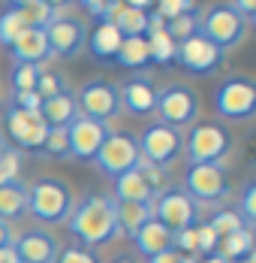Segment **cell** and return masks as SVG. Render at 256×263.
Listing matches in <instances>:
<instances>
[{"instance_id": "30bf717a", "label": "cell", "mask_w": 256, "mask_h": 263, "mask_svg": "<svg viewBox=\"0 0 256 263\" xmlns=\"http://www.w3.org/2000/svg\"><path fill=\"white\" fill-rule=\"evenodd\" d=\"M199 33L226 52V49H235L247 36V22L232 9L229 3H214L208 12L199 15Z\"/></svg>"}, {"instance_id": "c3c4849f", "label": "cell", "mask_w": 256, "mask_h": 263, "mask_svg": "<svg viewBox=\"0 0 256 263\" xmlns=\"http://www.w3.org/2000/svg\"><path fill=\"white\" fill-rule=\"evenodd\" d=\"M0 263H18V260H15V251H12V245H9V248H0Z\"/></svg>"}, {"instance_id": "f546056e", "label": "cell", "mask_w": 256, "mask_h": 263, "mask_svg": "<svg viewBox=\"0 0 256 263\" xmlns=\"http://www.w3.org/2000/svg\"><path fill=\"white\" fill-rule=\"evenodd\" d=\"M25 18H22V12L15 9V6H6L3 12H0V46H6V49H12V43L25 33Z\"/></svg>"}, {"instance_id": "836d02e7", "label": "cell", "mask_w": 256, "mask_h": 263, "mask_svg": "<svg viewBox=\"0 0 256 263\" xmlns=\"http://www.w3.org/2000/svg\"><path fill=\"white\" fill-rule=\"evenodd\" d=\"M63 91H70V85H67V79H63L60 73H54V70H39V82H36L39 100L57 97V94H63Z\"/></svg>"}, {"instance_id": "8992f818", "label": "cell", "mask_w": 256, "mask_h": 263, "mask_svg": "<svg viewBox=\"0 0 256 263\" xmlns=\"http://www.w3.org/2000/svg\"><path fill=\"white\" fill-rule=\"evenodd\" d=\"M136 142H139V158L145 163H151V166H157V170H169L184 155V136H181V130L166 127L160 121L148 124L142 130V136H136Z\"/></svg>"}, {"instance_id": "681fc988", "label": "cell", "mask_w": 256, "mask_h": 263, "mask_svg": "<svg viewBox=\"0 0 256 263\" xmlns=\"http://www.w3.org/2000/svg\"><path fill=\"white\" fill-rule=\"evenodd\" d=\"M112 263H136V260H133V257H127V254H121V257H115Z\"/></svg>"}, {"instance_id": "e575fe53", "label": "cell", "mask_w": 256, "mask_h": 263, "mask_svg": "<svg viewBox=\"0 0 256 263\" xmlns=\"http://www.w3.org/2000/svg\"><path fill=\"white\" fill-rule=\"evenodd\" d=\"M154 6H157V15L163 22L178 18L184 12H196V0H154Z\"/></svg>"}, {"instance_id": "74e56055", "label": "cell", "mask_w": 256, "mask_h": 263, "mask_svg": "<svg viewBox=\"0 0 256 263\" xmlns=\"http://www.w3.org/2000/svg\"><path fill=\"white\" fill-rule=\"evenodd\" d=\"M54 263H100V257L91 251V248H81V245H70L63 251H57Z\"/></svg>"}, {"instance_id": "8d00e7d4", "label": "cell", "mask_w": 256, "mask_h": 263, "mask_svg": "<svg viewBox=\"0 0 256 263\" xmlns=\"http://www.w3.org/2000/svg\"><path fill=\"white\" fill-rule=\"evenodd\" d=\"M193 230H196V251H199V254H205V257L217 254V245H220L217 233H214L208 224H196Z\"/></svg>"}, {"instance_id": "ee69618b", "label": "cell", "mask_w": 256, "mask_h": 263, "mask_svg": "<svg viewBox=\"0 0 256 263\" xmlns=\"http://www.w3.org/2000/svg\"><path fill=\"white\" fill-rule=\"evenodd\" d=\"M181 251H175V248H169V251H160V254H154V257H148V263H181Z\"/></svg>"}, {"instance_id": "816d5d0a", "label": "cell", "mask_w": 256, "mask_h": 263, "mask_svg": "<svg viewBox=\"0 0 256 263\" xmlns=\"http://www.w3.org/2000/svg\"><path fill=\"white\" fill-rule=\"evenodd\" d=\"M181 263H199V260H196V257H190V254H184V257H181Z\"/></svg>"}, {"instance_id": "d6986e66", "label": "cell", "mask_w": 256, "mask_h": 263, "mask_svg": "<svg viewBox=\"0 0 256 263\" xmlns=\"http://www.w3.org/2000/svg\"><path fill=\"white\" fill-rule=\"evenodd\" d=\"M112 200L115 203H145V206H151L154 197H157V191H154L148 179L139 173V166H133L130 173L124 176H118L115 182H112Z\"/></svg>"}, {"instance_id": "d6a6232c", "label": "cell", "mask_w": 256, "mask_h": 263, "mask_svg": "<svg viewBox=\"0 0 256 263\" xmlns=\"http://www.w3.org/2000/svg\"><path fill=\"white\" fill-rule=\"evenodd\" d=\"M18 12H22V18H25V27H42V30H46V25L57 15V12H51L42 0H30L25 6H18Z\"/></svg>"}, {"instance_id": "cb8c5ba5", "label": "cell", "mask_w": 256, "mask_h": 263, "mask_svg": "<svg viewBox=\"0 0 256 263\" xmlns=\"http://www.w3.org/2000/svg\"><path fill=\"white\" fill-rule=\"evenodd\" d=\"M115 218H118V230L133 239L154 218V209L145 203H115Z\"/></svg>"}, {"instance_id": "f5cc1de1", "label": "cell", "mask_w": 256, "mask_h": 263, "mask_svg": "<svg viewBox=\"0 0 256 263\" xmlns=\"http://www.w3.org/2000/svg\"><path fill=\"white\" fill-rule=\"evenodd\" d=\"M3 152H6V142H3V136H0V155H3Z\"/></svg>"}, {"instance_id": "7bdbcfd3", "label": "cell", "mask_w": 256, "mask_h": 263, "mask_svg": "<svg viewBox=\"0 0 256 263\" xmlns=\"http://www.w3.org/2000/svg\"><path fill=\"white\" fill-rule=\"evenodd\" d=\"M229 6L238 12V15H241V18H244V22H247V25L253 22V15H256V0H232Z\"/></svg>"}, {"instance_id": "b9f144b4", "label": "cell", "mask_w": 256, "mask_h": 263, "mask_svg": "<svg viewBox=\"0 0 256 263\" xmlns=\"http://www.w3.org/2000/svg\"><path fill=\"white\" fill-rule=\"evenodd\" d=\"M12 106H18V109H27V112H39V94L36 91H25V94H12Z\"/></svg>"}, {"instance_id": "4dcf8cb0", "label": "cell", "mask_w": 256, "mask_h": 263, "mask_svg": "<svg viewBox=\"0 0 256 263\" xmlns=\"http://www.w3.org/2000/svg\"><path fill=\"white\" fill-rule=\"evenodd\" d=\"M9 82H12V94L36 91V82H39V67H33V64H15V61H12Z\"/></svg>"}, {"instance_id": "7dc6e473", "label": "cell", "mask_w": 256, "mask_h": 263, "mask_svg": "<svg viewBox=\"0 0 256 263\" xmlns=\"http://www.w3.org/2000/svg\"><path fill=\"white\" fill-rule=\"evenodd\" d=\"M42 3L49 6L51 12H63V9H67V6H70L73 0H42Z\"/></svg>"}, {"instance_id": "e0dca14e", "label": "cell", "mask_w": 256, "mask_h": 263, "mask_svg": "<svg viewBox=\"0 0 256 263\" xmlns=\"http://www.w3.org/2000/svg\"><path fill=\"white\" fill-rule=\"evenodd\" d=\"M12 251L18 263H54L60 245L49 230H27L18 239H12Z\"/></svg>"}, {"instance_id": "9a60e30c", "label": "cell", "mask_w": 256, "mask_h": 263, "mask_svg": "<svg viewBox=\"0 0 256 263\" xmlns=\"http://www.w3.org/2000/svg\"><path fill=\"white\" fill-rule=\"evenodd\" d=\"M157 85L148 73H133L118 85V97H121V112H130L136 118H148L157 109Z\"/></svg>"}, {"instance_id": "7402d4cb", "label": "cell", "mask_w": 256, "mask_h": 263, "mask_svg": "<svg viewBox=\"0 0 256 263\" xmlns=\"http://www.w3.org/2000/svg\"><path fill=\"white\" fill-rule=\"evenodd\" d=\"M39 115L49 127H70L78 118V106H76V94L73 91H63L57 97H49L39 106Z\"/></svg>"}, {"instance_id": "f907efd6", "label": "cell", "mask_w": 256, "mask_h": 263, "mask_svg": "<svg viewBox=\"0 0 256 263\" xmlns=\"http://www.w3.org/2000/svg\"><path fill=\"white\" fill-rule=\"evenodd\" d=\"M25 3H30V0H9V6H15V9H18V6H25Z\"/></svg>"}, {"instance_id": "bcb514c9", "label": "cell", "mask_w": 256, "mask_h": 263, "mask_svg": "<svg viewBox=\"0 0 256 263\" xmlns=\"http://www.w3.org/2000/svg\"><path fill=\"white\" fill-rule=\"evenodd\" d=\"M124 6H133V9H142V12H148L154 6V0H121Z\"/></svg>"}, {"instance_id": "8fae6325", "label": "cell", "mask_w": 256, "mask_h": 263, "mask_svg": "<svg viewBox=\"0 0 256 263\" xmlns=\"http://www.w3.org/2000/svg\"><path fill=\"white\" fill-rule=\"evenodd\" d=\"M76 106H78V115L109 124L112 118H118V115H121L118 85H115V82H109V79H88L76 91Z\"/></svg>"}, {"instance_id": "ab89813d", "label": "cell", "mask_w": 256, "mask_h": 263, "mask_svg": "<svg viewBox=\"0 0 256 263\" xmlns=\"http://www.w3.org/2000/svg\"><path fill=\"white\" fill-rule=\"evenodd\" d=\"M76 3L91 15V18H97V22H105V15H109V9H112V0H76Z\"/></svg>"}, {"instance_id": "ac0fdd59", "label": "cell", "mask_w": 256, "mask_h": 263, "mask_svg": "<svg viewBox=\"0 0 256 263\" xmlns=\"http://www.w3.org/2000/svg\"><path fill=\"white\" fill-rule=\"evenodd\" d=\"M9 52H12L15 64H33V67H39V64H46V61L54 58L51 46H49V36H46L42 27H27L25 33L12 43Z\"/></svg>"}, {"instance_id": "4316f807", "label": "cell", "mask_w": 256, "mask_h": 263, "mask_svg": "<svg viewBox=\"0 0 256 263\" xmlns=\"http://www.w3.org/2000/svg\"><path fill=\"white\" fill-rule=\"evenodd\" d=\"M145 40H148L151 64H160V67L175 64V46H178V43H175L166 30H151V33H145Z\"/></svg>"}, {"instance_id": "ba28073f", "label": "cell", "mask_w": 256, "mask_h": 263, "mask_svg": "<svg viewBox=\"0 0 256 263\" xmlns=\"http://www.w3.org/2000/svg\"><path fill=\"white\" fill-rule=\"evenodd\" d=\"M214 109L226 121H247L256 112V85L250 76L235 73L223 79L214 91Z\"/></svg>"}, {"instance_id": "277c9868", "label": "cell", "mask_w": 256, "mask_h": 263, "mask_svg": "<svg viewBox=\"0 0 256 263\" xmlns=\"http://www.w3.org/2000/svg\"><path fill=\"white\" fill-rule=\"evenodd\" d=\"M184 152L190 163H223L232 152V133L220 121H193L184 136Z\"/></svg>"}, {"instance_id": "5bb4252c", "label": "cell", "mask_w": 256, "mask_h": 263, "mask_svg": "<svg viewBox=\"0 0 256 263\" xmlns=\"http://www.w3.org/2000/svg\"><path fill=\"white\" fill-rule=\"evenodd\" d=\"M46 36H49V46L54 58H63V61H73L81 54L84 49V40H88V27L81 18L76 15H63L57 12L46 25Z\"/></svg>"}, {"instance_id": "2e32d148", "label": "cell", "mask_w": 256, "mask_h": 263, "mask_svg": "<svg viewBox=\"0 0 256 263\" xmlns=\"http://www.w3.org/2000/svg\"><path fill=\"white\" fill-rule=\"evenodd\" d=\"M109 124H102V121H94V118H84V115H78L76 121L67 127L70 133V160H94V155L100 152L102 139L109 136Z\"/></svg>"}, {"instance_id": "7c38bea8", "label": "cell", "mask_w": 256, "mask_h": 263, "mask_svg": "<svg viewBox=\"0 0 256 263\" xmlns=\"http://www.w3.org/2000/svg\"><path fill=\"white\" fill-rule=\"evenodd\" d=\"M151 209H154V218L166 230H172V233H181V230L199 224V206L184 194V187H166V191H160L154 197Z\"/></svg>"}, {"instance_id": "ffe728a7", "label": "cell", "mask_w": 256, "mask_h": 263, "mask_svg": "<svg viewBox=\"0 0 256 263\" xmlns=\"http://www.w3.org/2000/svg\"><path fill=\"white\" fill-rule=\"evenodd\" d=\"M133 245H136V251H139L142 257H154V254H160V251L175 248V233L166 230L157 218H151V221L133 236Z\"/></svg>"}, {"instance_id": "3957f363", "label": "cell", "mask_w": 256, "mask_h": 263, "mask_svg": "<svg viewBox=\"0 0 256 263\" xmlns=\"http://www.w3.org/2000/svg\"><path fill=\"white\" fill-rule=\"evenodd\" d=\"M184 194L196 206H220L232 194L223 163H190L184 173Z\"/></svg>"}, {"instance_id": "603a6c76", "label": "cell", "mask_w": 256, "mask_h": 263, "mask_svg": "<svg viewBox=\"0 0 256 263\" xmlns=\"http://www.w3.org/2000/svg\"><path fill=\"white\" fill-rule=\"evenodd\" d=\"M27 212V184L22 179L0 184V221L12 224Z\"/></svg>"}, {"instance_id": "5b68a950", "label": "cell", "mask_w": 256, "mask_h": 263, "mask_svg": "<svg viewBox=\"0 0 256 263\" xmlns=\"http://www.w3.org/2000/svg\"><path fill=\"white\" fill-rule=\"evenodd\" d=\"M154 115L160 118V124L184 130L199 115V94L190 85H184V82H172V85H166V88L157 91V109H154Z\"/></svg>"}, {"instance_id": "d590c367", "label": "cell", "mask_w": 256, "mask_h": 263, "mask_svg": "<svg viewBox=\"0 0 256 263\" xmlns=\"http://www.w3.org/2000/svg\"><path fill=\"white\" fill-rule=\"evenodd\" d=\"M18 166H22V155L6 145V152L0 155V184L15 182L18 179Z\"/></svg>"}, {"instance_id": "484cf974", "label": "cell", "mask_w": 256, "mask_h": 263, "mask_svg": "<svg viewBox=\"0 0 256 263\" xmlns=\"http://www.w3.org/2000/svg\"><path fill=\"white\" fill-rule=\"evenodd\" d=\"M217 254L226 263H238L244 257H253V233H250V227H244V230H238L232 236H223L220 245H217Z\"/></svg>"}, {"instance_id": "f35d334b", "label": "cell", "mask_w": 256, "mask_h": 263, "mask_svg": "<svg viewBox=\"0 0 256 263\" xmlns=\"http://www.w3.org/2000/svg\"><path fill=\"white\" fill-rule=\"evenodd\" d=\"M241 218L247 221V224H253L256 221V184L247 182L244 184V194H241Z\"/></svg>"}, {"instance_id": "9c48e42d", "label": "cell", "mask_w": 256, "mask_h": 263, "mask_svg": "<svg viewBox=\"0 0 256 263\" xmlns=\"http://www.w3.org/2000/svg\"><path fill=\"white\" fill-rule=\"evenodd\" d=\"M175 64L190 76H214L226 64V52L220 46H214L208 36L193 33L175 46Z\"/></svg>"}, {"instance_id": "60d3db41", "label": "cell", "mask_w": 256, "mask_h": 263, "mask_svg": "<svg viewBox=\"0 0 256 263\" xmlns=\"http://www.w3.org/2000/svg\"><path fill=\"white\" fill-rule=\"evenodd\" d=\"M175 251H181V254H196V230L193 227H187V230H181V233H175Z\"/></svg>"}, {"instance_id": "83f0119b", "label": "cell", "mask_w": 256, "mask_h": 263, "mask_svg": "<svg viewBox=\"0 0 256 263\" xmlns=\"http://www.w3.org/2000/svg\"><path fill=\"white\" fill-rule=\"evenodd\" d=\"M214 233H217V239L223 236H232V233H238V230H244V227H250L244 218H241V212L238 209H220L211 215V221H205Z\"/></svg>"}, {"instance_id": "d4e9b609", "label": "cell", "mask_w": 256, "mask_h": 263, "mask_svg": "<svg viewBox=\"0 0 256 263\" xmlns=\"http://www.w3.org/2000/svg\"><path fill=\"white\" fill-rule=\"evenodd\" d=\"M115 61H118L124 70L142 73V70L151 64L148 40H145V36H127V40H121V49H118V54H115Z\"/></svg>"}, {"instance_id": "52a82bcc", "label": "cell", "mask_w": 256, "mask_h": 263, "mask_svg": "<svg viewBox=\"0 0 256 263\" xmlns=\"http://www.w3.org/2000/svg\"><path fill=\"white\" fill-rule=\"evenodd\" d=\"M91 163L97 166V173H102L105 179L115 182L118 176L130 173L139 163V142H136V136L127 130H109V136L102 139L100 152L94 155Z\"/></svg>"}, {"instance_id": "4fadbf2b", "label": "cell", "mask_w": 256, "mask_h": 263, "mask_svg": "<svg viewBox=\"0 0 256 263\" xmlns=\"http://www.w3.org/2000/svg\"><path fill=\"white\" fill-rule=\"evenodd\" d=\"M3 130L15 152H39V145L49 133V124L42 121L39 112H27V109L9 103L3 112Z\"/></svg>"}, {"instance_id": "6da1fadb", "label": "cell", "mask_w": 256, "mask_h": 263, "mask_svg": "<svg viewBox=\"0 0 256 263\" xmlns=\"http://www.w3.org/2000/svg\"><path fill=\"white\" fill-rule=\"evenodd\" d=\"M67 230L73 233L81 248H102L112 239L121 236L118 230V218H115V200L112 194H88L81 197L70 218H67Z\"/></svg>"}, {"instance_id": "f1b7e54d", "label": "cell", "mask_w": 256, "mask_h": 263, "mask_svg": "<svg viewBox=\"0 0 256 263\" xmlns=\"http://www.w3.org/2000/svg\"><path fill=\"white\" fill-rule=\"evenodd\" d=\"M39 155L54 160H70V133H67V127H49L42 145H39Z\"/></svg>"}, {"instance_id": "44dd1931", "label": "cell", "mask_w": 256, "mask_h": 263, "mask_svg": "<svg viewBox=\"0 0 256 263\" xmlns=\"http://www.w3.org/2000/svg\"><path fill=\"white\" fill-rule=\"evenodd\" d=\"M121 33H118V27L112 25V22H97L94 30L88 33V40H84V46H88V52L94 54L97 61H115V54L121 49Z\"/></svg>"}, {"instance_id": "7a4b0ae2", "label": "cell", "mask_w": 256, "mask_h": 263, "mask_svg": "<svg viewBox=\"0 0 256 263\" xmlns=\"http://www.w3.org/2000/svg\"><path fill=\"white\" fill-rule=\"evenodd\" d=\"M76 206L73 187L57 176H39L33 184H27V212L39 224H67L70 212Z\"/></svg>"}, {"instance_id": "f6af8a7d", "label": "cell", "mask_w": 256, "mask_h": 263, "mask_svg": "<svg viewBox=\"0 0 256 263\" xmlns=\"http://www.w3.org/2000/svg\"><path fill=\"white\" fill-rule=\"evenodd\" d=\"M12 227H9V224H6V221H0V248H9V245H12Z\"/></svg>"}, {"instance_id": "1f68e13d", "label": "cell", "mask_w": 256, "mask_h": 263, "mask_svg": "<svg viewBox=\"0 0 256 263\" xmlns=\"http://www.w3.org/2000/svg\"><path fill=\"white\" fill-rule=\"evenodd\" d=\"M199 9L196 12H184V15H178V18H169L166 22V33L175 40V43H181V40H187V36H193V33H199Z\"/></svg>"}]
</instances>
